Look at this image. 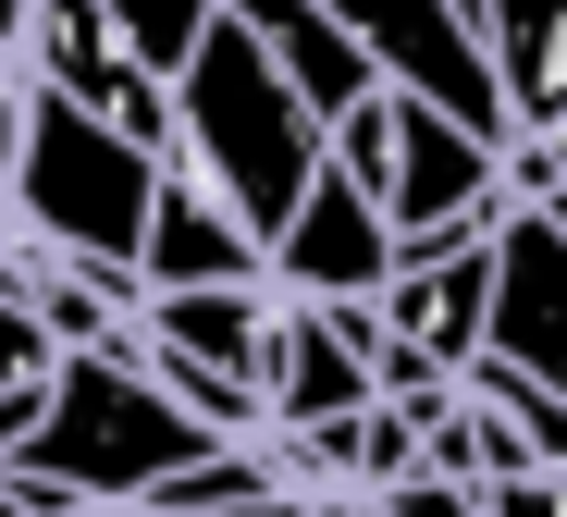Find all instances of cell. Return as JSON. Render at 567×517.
I'll return each instance as SVG.
<instances>
[{
    "mask_svg": "<svg viewBox=\"0 0 567 517\" xmlns=\"http://www.w3.org/2000/svg\"><path fill=\"white\" fill-rule=\"evenodd\" d=\"M506 210V136L494 124H456L432 99L395 86V161H383V223L395 235H456V223H494Z\"/></svg>",
    "mask_w": 567,
    "mask_h": 517,
    "instance_id": "4",
    "label": "cell"
},
{
    "mask_svg": "<svg viewBox=\"0 0 567 517\" xmlns=\"http://www.w3.org/2000/svg\"><path fill=\"white\" fill-rule=\"evenodd\" d=\"M198 444H235V432L185 420V406L148 382L136 333H112V345H62V358H50L38 420L0 444V456L38 468V480H62V493H86V505H136L161 468H185Z\"/></svg>",
    "mask_w": 567,
    "mask_h": 517,
    "instance_id": "3",
    "label": "cell"
},
{
    "mask_svg": "<svg viewBox=\"0 0 567 517\" xmlns=\"http://www.w3.org/2000/svg\"><path fill=\"white\" fill-rule=\"evenodd\" d=\"M112 13V38L136 50V74H173L185 50H198V25H210V0H100Z\"/></svg>",
    "mask_w": 567,
    "mask_h": 517,
    "instance_id": "9",
    "label": "cell"
},
{
    "mask_svg": "<svg viewBox=\"0 0 567 517\" xmlns=\"http://www.w3.org/2000/svg\"><path fill=\"white\" fill-rule=\"evenodd\" d=\"M223 13H235V25H247L259 50H271V74L297 86L321 124L346 112V99H370V86H383V62H370V50H358V38H346V25L321 13V0H223Z\"/></svg>",
    "mask_w": 567,
    "mask_h": 517,
    "instance_id": "8",
    "label": "cell"
},
{
    "mask_svg": "<svg viewBox=\"0 0 567 517\" xmlns=\"http://www.w3.org/2000/svg\"><path fill=\"white\" fill-rule=\"evenodd\" d=\"M468 493H482V517H567V480L555 468H482Z\"/></svg>",
    "mask_w": 567,
    "mask_h": 517,
    "instance_id": "10",
    "label": "cell"
},
{
    "mask_svg": "<svg viewBox=\"0 0 567 517\" xmlns=\"http://www.w3.org/2000/svg\"><path fill=\"white\" fill-rule=\"evenodd\" d=\"M148 185H161V148H136L100 112H74L62 86L13 74V99H0V235H25L50 259H86V271H112L136 296Z\"/></svg>",
    "mask_w": 567,
    "mask_h": 517,
    "instance_id": "1",
    "label": "cell"
},
{
    "mask_svg": "<svg viewBox=\"0 0 567 517\" xmlns=\"http://www.w3.org/2000/svg\"><path fill=\"white\" fill-rule=\"evenodd\" d=\"M223 271H259V235L223 210V197L161 148V185H148V223H136V296L161 283H223Z\"/></svg>",
    "mask_w": 567,
    "mask_h": 517,
    "instance_id": "7",
    "label": "cell"
},
{
    "mask_svg": "<svg viewBox=\"0 0 567 517\" xmlns=\"http://www.w3.org/2000/svg\"><path fill=\"white\" fill-rule=\"evenodd\" d=\"M259 271L284 283V296H370L395 271V223H383V197H370L358 173H309V197L271 223V247H259Z\"/></svg>",
    "mask_w": 567,
    "mask_h": 517,
    "instance_id": "6",
    "label": "cell"
},
{
    "mask_svg": "<svg viewBox=\"0 0 567 517\" xmlns=\"http://www.w3.org/2000/svg\"><path fill=\"white\" fill-rule=\"evenodd\" d=\"M482 358L530 370L543 394H567V223L543 197L494 210V308H482Z\"/></svg>",
    "mask_w": 567,
    "mask_h": 517,
    "instance_id": "5",
    "label": "cell"
},
{
    "mask_svg": "<svg viewBox=\"0 0 567 517\" xmlns=\"http://www.w3.org/2000/svg\"><path fill=\"white\" fill-rule=\"evenodd\" d=\"M161 99H173V161H185V173H198L223 210L271 247V223L297 210L309 173H321V112L271 74V50L223 13V0H210L198 50L161 74Z\"/></svg>",
    "mask_w": 567,
    "mask_h": 517,
    "instance_id": "2",
    "label": "cell"
}]
</instances>
